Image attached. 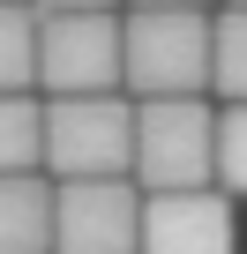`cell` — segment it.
Listing matches in <instances>:
<instances>
[{"instance_id": "obj_1", "label": "cell", "mask_w": 247, "mask_h": 254, "mask_svg": "<svg viewBox=\"0 0 247 254\" xmlns=\"http://www.w3.org/2000/svg\"><path fill=\"white\" fill-rule=\"evenodd\" d=\"M120 97H210V8H120Z\"/></svg>"}, {"instance_id": "obj_2", "label": "cell", "mask_w": 247, "mask_h": 254, "mask_svg": "<svg viewBox=\"0 0 247 254\" xmlns=\"http://www.w3.org/2000/svg\"><path fill=\"white\" fill-rule=\"evenodd\" d=\"M210 142H217V105L210 97L135 105L128 187L135 194H195V187H210Z\"/></svg>"}, {"instance_id": "obj_3", "label": "cell", "mask_w": 247, "mask_h": 254, "mask_svg": "<svg viewBox=\"0 0 247 254\" xmlns=\"http://www.w3.org/2000/svg\"><path fill=\"white\" fill-rule=\"evenodd\" d=\"M128 150H135V105L128 97H45L38 172L53 187H68V180H128Z\"/></svg>"}, {"instance_id": "obj_4", "label": "cell", "mask_w": 247, "mask_h": 254, "mask_svg": "<svg viewBox=\"0 0 247 254\" xmlns=\"http://www.w3.org/2000/svg\"><path fill=\"white\" fill-rule=\"evenodd\" d=\"M38 97H120V8L38 15Z\"/></svg>"}, {"instance_id": "obj_5", "label": "cell", "mask_w": 247, "mask_h": 254, "mask_svg": "<svg viewBox=\"0 0 247 254\" xmlns=\"http://www.w3.org/2000/svg\"><path fill=\"white\" fill-rule=\"evenodd\" d=\"M143 194L128 180H68L53 187V254H135Z\"/></svg>"}, {"instance_id": "obj_6", "label": "cell", "mask_w": 247, "mask_h": 254, "mask_svg": "<svg viewBox=\"0 0 247 254\" xmlns=\"http://www.w3.org/2000/svg\"><path fill=\"white\" fill-rule=\"evenodd\" d=\"M135 254H240V202H225L217 187L143 194Z\"/></svg>"}, {"instance_id": "obj_7", "label": "cell", "mask_w": 247, "mask_h": 254, "mask_svg": "<svg viewBox=\"0 0 247 254\" xmlns=\"http://www.w3.org/2000/svg\"><path fill=\"white\" fill-rule=\"evenodd\" d=\"M0 254H53V180L45 172L0 180Z\"/></svg>"}, {"instance_id": "obj_8", "label": "cell", "mask_w": 247, "mask_h": 254, "mask_svg": "<svg viewBox=\"0 0 247 254\" xmlns=\"http://www.w3.org/2000/svg\"><path fill=\"white\" fill-rule=\"evenodd\" d=\"M210 97L247 105V8H210Z\"/></svg>"}, {"instance_id": "obj_9", "label": "cell", "mask_w": 247, "mask_h": 254, "mask_svg": "<svg viewBox=\"0 0 247 254\" xmlns=\"http://www.w3.org/2000/svg\"><path fill=\"white\" fill-rule=\"evenodd\" d=\"M38 90V8L15 0L0 8V97H30Z\"/></svg>"}, {"instance_id": "obj_10", "label": "cell", "mask_w": 247, "mask_h": 254, "mask_svg": "<svg viewBox=\"0 0 247 254\" xmlns=\"http://www.w3.org/2000/svg\"><path fill=\"white\" fill-rule=\"evenodd\" d=\"M38 150H45V97H0V180L15 172H38Z\"/></svg>"}, {"instance_id": "obj_11", "label": "cell", "mask_w": 247, "mask_h": 254, "mask_svg": "<svg viewBox=\"0 0 247 254\" xmlns=\"http://www.w3.org/2000/svg\"><path fill=\"white\" fill-rule=\"evenodd\" d=\"M210 187L225 202H247V105H217V142H210Z\"/></svg>"}, {"instance_id": "obj_12", "label": "cell", "mask_w": 247, "mask_h": 254, "mask_svg": "<svg viewBox=\"0 0 247 254\" xmlns=\"http://www.w3.org/2000/svg\"><path fill=\"white\" fill-rule=\"evenodd\" d=\"M38 15H112L120 0H30Z\"/></svg>"}, {"instance_id": "obj_13", "label": "cell", "mask_w": 247, "mask_h": 254, "mask_svg": "<svg viewBox=\"0 0 247 254\" xmlns=\"http://www.w3.org/2000/svg\"><path fill=\"white\" fill-rule=\"evenodd\" d=\"M120 8H210V0H120Z\"/></svg>"}, {"instance_id": "obj_14", "label": "cell", "mask_w": 247, "mask_h": 254, "mask_svg": "<svg viewBox=\"0 0 247 254\" xmlns=\"http://www.w3.org/2000/svg\"><path fill=\"white\" fill-rule=\"evenodd\" d=\"M225 8H247V0H225Z\"/></svg>"}, {"instance_id": "obj_15", "label": "cell", "mask_w": 247, "mask_h": 254, "mask_svg": "<svg viewBox=\"0 0 247 254\" xmlns=\"http://www.w3.org/2000/svg\"><path fill=\"white\" fill-rule=\"evenodd\" d=\"M0 8H15V0H0Z\"/></svg>"}]
</instances>
